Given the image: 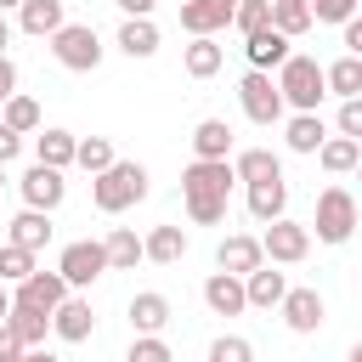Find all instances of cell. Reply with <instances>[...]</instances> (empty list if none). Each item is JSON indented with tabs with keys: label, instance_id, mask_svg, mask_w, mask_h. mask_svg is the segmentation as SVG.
Instances as JSON below:
<instances>
[{
	"label": "cell",
	"instance_id": "cell-55",
	"mask_svg": "<svg viewBox=\"0 0 362 362\" xmlns=\"http://www.w3.org/2000/svg\"><path fill=\"white\" fill-rule=\"evenodd\" d=\"M305 6H311V0H305Z\"/></svg>",
	"mask_w": 362,
	"mask_h": 362
},
{
	"label": "cell",
	"instance_id": "cell-25",
	"mask_svg": "<svg viewBox=\"0 0 362 362\" xmlns=\"http://www.w3.org/2000/svg\"><path fill=\"white\" fill-rule=\"evenodd\" d=\"M34 158L68 170V164L79 158V136H74V130H40V136H34Z\"/></svg>",
	"mask_w": 362,
	"mask_h": 362
},
{
	"label": "cell",
	"instance_id": "cell-30",
	"mask_svg": "<svg viewBox=\"0 0 362 362\" xmlns=\"http://www.w3.org/2000/svg\"><path fill=\"white\" fill-rule=\"evenodd\" d=\"M181 255H187V232L181 226H153L147 232V260L153 266H175Z\"/></svg>",
	"mask_w": 362,
	"mask_h": 362
},
{
	"label": "cell",
	"instance_id": "cell-1",
	"mask_svg": "<svg viewBox=\"0 0 362 362\" xmlns=\"http://www.w3.org/2000/svg\"><path fill=\"white\" fill-rule=\"evenodd\" d=\"M232 158H192L181 170V198H187V215L198 226H221L226 221V198H232Z\"/></svg>",
	"mask_w": 362,
	"mask_h": 362
},
{
	"label": "cell",
	"instance_id": "cell-5",
	"mask_svg": "<svg viewBox=\"0 0 362 362\" xmlns=\"http://www.w3.org/2000/svg\"><path fill=\"white\" fill-rule=\"evenodd\" d=\"M317 243H351L356 232V198L345 187H322L317 192V221H311Z\"/></svg>",
	"mask_w": 362,
	"mask_h": 362
},
{
	"label": "cell",
	"instance_id": "cell-33",
	"mask_svg": "<svg viewBox=\"0 0 362 362\" xmlns=\"http://www.w3.org/2000/svg\"><path fill=\"white\" fill-rule=\"evenodd\" d=\"M311 23H317V17H311V6H305V0H272V28H283L288 40H300Z\"/></svg>",
	"mask_w": 362,
	"mask_h": 362
},
{
	"label": "cell",
	"instance_id": "cell-18",
	"mask_svg": "<svg viewBox=\"0 0 362 362\" xmlns=\"http://www.w3.org/2000/svg\"><path fill=\"white\" fill-rule=\"evenodd\" d=\"M249 215H255L260 226L283 221V215H288V181H283V175H277V181H255V187H249Z\"/></svg>",
	"mask_w": 362,
	"mask_h": 362
},
{
	"label": "cell",
	"instance_id": "cell-24",
	"mask_svg": "<svg viewBox=\"0 0 362 362\" xmlns=\"http://www.w3.org/2000/svg\"><path fill=\"white\" fill-rule=\"evenodd\" d=\"M283 141H288V153H311V158H317V147L328 141V124H322L317 113H294V119L283 124Z\"/></svg>",
	"mask_w": 362,
	"mask_h": 362
},
{
	"label": "cell",
	"instance_id": "cell-2",
	"mask_svg": "<svg viewBox=\"0 0 362 362\" xmlns=\"http://www.w3.org/2000/svg\"><path fill=\"white\" fill-rule=\"evenodd\" d=\"M141 198H147V170H141L136 158H119L113 170L90 175V204H96L102 215H124V209L141 204Z\"/></svg>",
	"mask_w": 362,
	"mask_h": 362
},
{
	"label": "cell",
	"instance_id": "cell-50",
	"mask_svg": "<svg viewBox=\"0 0 362 362\" xmlns=\"http://www.w3.org/2000/svg\"><path fill=\"white\" fill-rule=\"evenodd\" d=\"M17 6H23V0H0V11H17Z\"/></svg>",
	"mask_w": 362,
	"mask_h": 362
},
{
	"label": "cell",
	"instance_id": "cell-36",
	"mask_svg": "<svg viewBox=\"0 0 362 362\" xmlns=\"http://www.w3.org/2000/svg\"><path fill=\"white\" fill-rule=\"evenodd\" d=\"M34 266H40V260H34V249H23V243H0V283H11V288H17Z\"/></svg>",
	"mask_w": 362,
	"mask_h": 362
},
{
	"label": "cell",
	"instance_id": "cell-15",
	"mask_svg": "<svg viewBox=\"0 0 362 362\" xmlns=\"http://www.w3.org/2000/svg\"><path fill=\"white\" fill-rule=\"evenodd\" d=\"M277 311H283V322H288L294 334H317V328H322V311H328V305H322V294H317V288H288Z\"/></svg>",
	"mask_w": 362,
	"mask_h": 362
},
{
	"label": "cell",
	"instance_id": "cell-28",
	"mask_svg": "<svg viewBox=\"0 0 362 362\" xmlns=\"http://www.w3.org/2000/svg\"><path fill=\"white\" fill-rule=\"evenodd\" d=\"M102 243H107V266L113 272H136V260H147V238H136L130 226H113Z\"/></svg>",
	"mask_w": 362,
	"mask_h": 362
},
{
	"label": "cell",
	"instance_id": "cell-12",
	"mask_svg": "<svg viewBox=\"0 0 362 362\" xmlns=\"http://www.w3.org/2000/svg\"><path fill=\"white\" fill-rule=\"evenodd\" d=\"M215 266H221V272H232V277H249L255 266H266V243H260V238H249V232H232V238H221Z\"/></svg>",
	"mask_w": 362,
	"mask_h": 362
},
{
	"label": "cell",
	"instance_id": "cell-45",
	"mask_svg": "<svg viewBox=\"0 0 362 362\" xmlns=\"http://www.w3.org/2000/svg\"><path fill=\"white\" fill-rule=\"evenodd\" d=\"M6 96H17V62L11 57H0V102Z\"/></svg>",
	"mask_w": 362,
	"mask_h": 362
},
{
	"label": "cell",
	"instance_id": "cell-41",
	"mask_svg": "<svg viewBox=\"0 0 362 362\" xmlns=\"http://www.w3.org/2000/svg\"><path fill=\"white\" fill-rule=\"evenodd\" d=\"M334 130L362 141V96H345V102H339V119H334Z\"/></svg>",
	"mask_w": 362,
	"mask_h": 362
},
{
	"label": "cell",
	"instance_id": "cell-4",
	"mask_svg": "<svg viewBox=\"0 0 362 362\" xmlns=\"http://www.w3.org/2000/svg\"><path fill=\"white\" fill-rule=\"evenodd\" d=\"M51 57L68 68V74H96L102 68V34L90 23H62L51 34Z\"/></svg>",
	"mask_w": 362,
	"mask_h": 362
},
{
	"label": "cell",
	"instance_id": "cell-14",
	"mask_svg": "<svg viewBox=\"0 0 362 362\" xmlns=\"http://www.w3.org/2000/svg\"><path fill=\"white\" fill-rule=\"evenodd\" d=\"M90 328H96V311H90V300H79V294H68V300L51 311V334H57L62 345H85Z\"/></svg>",
	"mask_w": 362,
	"mask_h": 362
},
{
	"label": "cell",
	"instance_id": "cell-11",
	"mask_svg": "<svg viewBox=\"0 0 362 362\" xmlns=\"http://www.w3.org/2000/svg\"><path fill=\"white\" fill-rule=\"evenodd\" d=\"M243 57H249V68H260V74H272V68H283L288 57H294V40L283 34V28H255V34H243Z\"/></svg>",
	"mask_w": 362,
	"mask_h": 362
},
{
	"label": "cell",
	"instance_id": "cell-17",
	"mask_svg": "<svg viewBox=\"0 0 362 362\" xmlns=\"http://www.w3.org/2000/svg\"><path fill=\"white\" fill-rule=\"evenodd\" d=\"M232 11L238 6H226V0H181V28L187 34H221L232 23Z\"/></svg>",
	"mask_w": 362,
	"mask_h": 362
},
{
	"label": "cell",
	"instance_id": "cell-7",
	"mask_svg": "<svg viewBox=\"0 0 362 362\" xmlns=\"http://www.w3.org/2000/svg\"><path fill=\"white\" fill-rule=\"evenodd\" d=\"M57 272L68 277V288H90L102 272H113V266H107V243H96V238L68 243V249L57 255Z\"/></svg>",
	"mask_w": 362,
	"mask_h": 362
},
{
	"label": "cell",
	"instance_id": "cell-23",
	"mask_svg": "<svg viewBox=\"0 0 362 362\" xmlns=\"http://www.w3.org/2000/svg\"><path fill=\"white\" fill-rule=\"evenodd\" d=\"M113 45H119L124 57H153V51H158V23H153V17H124Z\"/></svg>",
	"mask_w": 362,
	"mask_h": 362
},
{
	"label": "cell",
	"instance_id": "cell-43",
	"mask_svg": "<svg viewBox=\"0 0 362 362\" xmlns=\"http://www.w3.org/2000/svg\"><path fill=\"white\" fill-rule=\"evenodd\" d=\"M339 40H345V51H351V57H362V11H356L345 28H339Z\"/></svg>",
	"mask_w": 362,
	"mask_h": 362
},
{
	"label": "cell",
	"instance_id": "cell-32",
	"mask_svg": "<svg viewBox=\"0 0 362 362\" xmlns=\"http://www.w3.org/2000/svg\"><path fill=\"white\" fill-rule=\"evenodd\" d=\"M328 96H362V57H339V62H328Z\"/></svg>",
	"mask_w": 362,
	"mask_h": 362
},
{
	"label": "cell",
	"instance_id": "cell-34",
	"mask_svg": "<svg viewBox=\"0 0 362 362\" xmlns=\"http://www.w3.org/2000/svg\"><path fill=\"white\" fill-rule=\"evenodd\" d=\"M0 119H6L17 136H34V130H40V102L17 90V96H6V102H0Z\"/></svg>",
	"mask_w": 362,
	"mask_h": 362
},
{
	"label": "cell",
	"instance_id": "cell-26",
	"mask_svg": "<svg viewBox=\"0 0 362 362\" xmlns=\"http://www.w3.org/2000/svg\"><path fill=\"white\" fill-rule=\"evenodd\" d=\"M356 158H362V141H356V136H339V130L317 147V164H322L328 175H351V170H356Z\"/></svg>",
	"mask_w": 362,
	"mask_h": 362
},
{
	"label": "cell",
	"instance_id": "cell-47",
	"mask_svg": "<svg viewBox=\"0 0 362 362\" xmlns=\"http://www.w3.org/2000/svg\"><path fill=\"white\" fill-rule=\"evenodd\" d=\"M23 362H62L57 351H45V345H34V351H23Z\"/></svg>",
	"mask_w": 362,
	"mask_h": 362
},
{
	"label": "cell",
	"instance_id": "cell-49",
	"mask_svg": "<svg viewBox=\"0 0 362 362\" xmlns=\"http://www.w3.org/2000/svg\"><path fill=\"white\" fill-rule=\"evenodd\" d=\"M6 45H11V23H6V11H0V57H6Z\"/></svg>",
	"mask_w": 362,
	"mask_h": 362
},
{
	"label": "cell",
	"instance_id": "cell-38",
	"mask_svg": "<svg viewBox=\"0 0 362 362\" xmlns=\"http://www.w3.org/2000/svg\"><path fill=\"white\" fill-rule=\"evenodd\" d=\"M209 362H255V345H249L243 334H221V339L209 345Z\"/></svg>",
	"mask_w": 362,
	"mask_h": 362
},
{
	"label": "cell",
	"instance_id": "cell-44",
	"mask_svg": "<svg viewBox=\"0 0 362 362\" xmlns=\"http://www.w3.org/2000/svg\"><path fill=\"white\" fill-rule=\"evenodd\" d=\"M17 147H23V136H17V130L0 119V164H11V158H17Z\"/></svg>",
	"mask_w": 362,
	"mask_h": 362
},
{
	"label": "cell",
	"instance_id": "cell-48",
	"mask_svg": "<svg viewBox=\"0 0 362 362\" xmlns=\"http://www.w3.org/2000/svg\"><path fill=\"white\" fill-rule=\"evenodd\" d=\"M11 317V283H0V322Z\"/></svg>",
	"mask_w": 362,
	"mask_h": 362
},
{
	"label": "cell",
	"instance_id": "cell-54",
	"mask_svg": "<svg viewBox=\"0 0 362 362\" xmlns=\"http://www.w3.org/2000/svg\"><path fill=\"white\" fill-rule=\"evenodd\" d=\"M226 6H238V0H226Z\"/></svg>",
	"mask_w": 362,
	"mask_h": 362
},
{
	"label": "cell",
	"instance_id": "cell-35",
	"mask_svg": "<svg viewBox=\"0 0 362 362\" xmlns=\"http://www.w3.org/2000/svg\"><path fill=\"white\" fill-rule=\"evenodd\" d=\"M85 175H102V170H113L119 164V153H113V141L107 136H79V158H74Z\"/></svg>",
	"mask_w": 362,
	"mask_h": 362
},
{
	"label": "cell",
	"instance_id": "cell-42",
	"mask_svg": "<svg viewBox=\"0 0 362 362\" xmlns=\"http://www.w3.org/2000/svg\"><path fill=\"white\" fill-rule=\"evenodd\" d=\"M23 351H28V345L17 339V328H11V322H0V362H23Z\"/></svg>",
	"mask_w": 362,
	"mask_h": 362
},
{
	"label": "cell",
	"instance_id": "cell-10",
	"mask_svg": "<svg viewBox=\"0 0 362 362\" xmlns=\"http://www.w3.org/2000/svg\"><path fill=\"white\" fill-rule=\"evenodd\" d=\"M11 300H17V305H34V311H57V305L68 300V277H62L57 266H51V272H40V266H34V272L11 288Z\"/></svg>",
	"mask_w": 362,
	"mask_h": 362
},
{
	"label": "cell",
	"instance_id": "cell-39",
	"mask_svg": "<svg viewBox=\"0 0 362 362\" xmlns=\"http://www.w3.org/2000/svg\"><path fill=\"white\" fill-rule=\"evenodd\" d=\"M124 362H175V356H170V345H164L158 334H136V339H130V356H124Z\"/></svg>",
	"mask_w": 362,
	"mask_h": 362
},
{
	"label": "cell",
	"instance_id": "cell-29",
	"mask_svg": "<svg viewBox=\"0 0 362 362\" xmlns=\"http://www.w3.org/2000/svg\"><path fill=\"white\" fill-rule=\"evenodd\" d=\"M221 57H226V51L215 45V34H192V45L181 51V62H187L192 79H215V74H221Z\"/></svg>",
	"mask_w": 362,
	"mask_h": 362
},
{
	"label": "cell",
	"instance_id": "cell-46",
	"mask_svg": "<svg viewBox=\"0 0 362 362\" xmlns=\"http://www.w3.org/2000/svg\"><path fill=\"white\" fill-rule=\"evenodd\" d=\"M113 6H119L124 17H153V6H158V0H113Z\"/></svg>",
	"mask_w": 362,
	"mask_h": 362
},
{
	"label": "cell",
	"instance_id": "cell-40",
	"mask_svg": "<svg viewBox=\"0 0 362 362\" xmlns=\"http://www.w3.org/2000/svg\"><path fill=\"white\" fill-rule=\"evenodd\" d=\"M356 11H362V0H311V17H317V23H339V28H345Z\"/></svg>",
	"mask_w": 362,
	"mask_h": 362
},
{
	"label": "cell",
	"instance_id": "cell-51",
	"mask_svg": "<svg viewBox=\"0 0 362 362\" xmlns=\"http://www.w3.org/2000/svg\"><path fill=\"white\" fill-rule=\"evenodd\" d=\"M351 362H362V345H351Z\"/></svg>",
	"mask_w": 362,
	"mask_h": 362
},
{
	"label": "cell",
	"instance_id": "cell-20",
	"mask_svg": "<svg viewBox=\"0 0 362 362\" xmlns=\"http://www.w3.org/2000/svg\"><path fill=\"white\" fill-rule=\"evenodd\" d=\"M243 288H249V305L272 311V305H283V294H288V277H283V272H277V260H272V266H255V272L243 277Z\"/></svg>",
	"mask_w": 362,
	"mask_h": 362
},
{
	"label": "cell",
	"instance_id": "cell-52",
	"mask_svg": "<svg viewBox=\"0 0 362 362\" xmlns=\"http://www.w3.org/2000/svg\"><path fill=\"white\" fill-rule=\"evenodd\" d=\"M0 187H6V164H0Z\"/></svg>",
	"mask_w": 362,
	"mask_h": 362
},
{
	"label": "cell",
	"instance_id": "cell-6",
	"mask_svg": "<svg viewBox=\"0 0 362 362\" xmlns=\"http://www.w3.org/2000/svg\"><path fill=\"white\" fill-rule=\"evenodd\" d=\"M238 102H243V119H249V124H277V119L288 113V102H283V90H277V79H272V74H260V68H249V74L238 79Z\"/></svg>",
	"mask_w": 362,
	"mask_h": 362
},
{
	"label": "cell",
	"instance_id": "cell-21",
	"mask_svg": "<svg viewBox=\"0 0 362 362\" xmlns=\"http://www.w3.org/2000/svg\"><path fill=\"white\" fill-rule=\"evenodd\" d=\"M130 328H136V334H164V328H170V300H164L158 288H141V294L130 300Z\"/></svg>",
	"mask_w": 362,
	"mask_h": 362
},
{
	"label": "cell",
	"instance_id": "cell-3",
	"mask_svg": "<svg viewBox=\"0 0 362 362\" xmlns=\"http://www.w3.org/2000/svg\"><path fill=\"white\" fill-rule=\"evenodd\" d=\"M277 90H283V102H288L294 113H317V102L328 96V68H322L317 57L294 51V57L277 68Z\"/></svg>",
	"mask_w": 362,
	"mask_h": 362
},
{
	"label": "cell",
	"instance_id": "cell-13",
	"mask_svg": "<svg viewBox=\"0 0 362 362\" xmlns=\"http://www.w3.org/2000/svg\"><path fill=\"white\" fill-rule=\"evenodd\" d=\"M204 305L215 311V317H238V311H249V288H243V277H232V272H209L204 277Z\"/></svg>",
	"mask_w": 362,
	"mask_h": 362
},
{
	"label": "cell",
	"instance_id": "cell-56",
	"mask_svg": "<svg viewBox=\"0 0 362 362\" xmlns=\"http://www.w3.org/2000/svg\"><path fill=\"white\" fill-rule=\"evenodd\" d=\"M175 6H181V0H175Z\"/></svg>",
	"mask_w": 362,
	"mask_h": 362
},
{
	"label": "cell",
	"instance_id": "cell-22",
	"mask_svg": "<svg viewBox=\"0 0 362 362\" xmlns=\"http://www.w3.org/2000/svg\"><path fill=\"white\" fill-rule=\"evenodd\" d=\"M192 158H232V124L226 119H198L192 124Z\"/></svg>",
	"mask_w": 362,
	"mask_h": 362
},
{
	"label": "cell",
	"instance_id": "cell-53",
	"mask_svg": "<svg viewBox=\"0 0 362 362\" xmlns=\"http://www.w3.org/2000/svg\"><path fill=\"white\" fill-rule=\"evenodd\" d=\"M356 175H362V158H356Z\"/></svg>",
	"mask_w": 362,
	"mask_h": 362
},
{
	"label": "cell",
	"instance_id": "cell-31",
	"mask_svg": "<svg viewBox=\"0 0 362 362\" xmlns=\"http://www.w3.org/2000/svg\"><path fill=\"white\" fill-rule=\"evenodd\" d=\"M11 328H17V339L34 351V345H45V334H51V311H34V305H17L11 300V317H6Z\"/></svg>",
	"mask_w": 362,
	"mask_h": 362
},
{
	"label": "cell",
	"instance_id": "cell-8",
	"mask_svg": "<svg viewBox=\"0 0 362 362\" xmlns=\"http://www.w3.org/2000/svg\"><path fill=\"white\" fill-rule=\"evenodd\" d=\"M260 243H266V260H277V266H300L305 255H311V226H300V221H272L266 232H260Z\"/></svg>",
	"mask_w": 362,
	"mask_h": 362
},
{
	"label": "cell",
	"instance_id": "cell-37",
	"mask_svg": "<svg viewBox=\"0 0 362 362\" xmlns=\"http://www.w3.org/2000/svg\"><path fill=\"white\" fill-rule=\"evenodd\" d=\"M266 23H272V0H238V11H232V28L238 34H255Z\"/></svg>",
	"mask_w": 362,
	"mask_h": 362
},
{
	"label": "cell",
	"instance_id": "cell-16",
	"mask_svg": "<svg viewBox=\"0 0 362 362\" xmlns=\"http://www.w3.org/2000/svg\"><path fill=\"white\" fill-rule=\"evenodd\" d=\"M62 23H68V0H23L17 6V28L34 40H51Z\"/></svg>",
	"mask_w": 362,
	"mask_h": 362
},
{
	"label": "cell",
	"instance_id": "cell-19",
	"mask_svg": "<svg viewBox=\"0 0 362 362\" xmlns=\"http://www.w3.org/2000/svg\"><path fill=\"white\" fill-rule=\"evenodd\" d=\"M6 243H23V249L40 255V249L51 243V209H28V204H23V209L11 215V238H6Z\"/></svg>",
	"mask_w": 362,
	"mask_h": 362
},
{
	"label": "cell",
	"instance_id": "cell-9",
	"mask_svg": "<svg viewBox=\"0 0 362 362\" xmlns=\"http://www.w3.org/2000/svg\"><path fill=\"white\" fill-rule=\"evenodd\" d=\"M17 192H23L28 209H57V204L68 198V181H62L57 164H40V158H34V164L23 170V181H17Z\"/></svg>",
	"mask_w": 362,
	"mask_h": 362
},
{
	"label": "cell",
	"instance_id": "cell-27",
	"mask_svg": "<svg viewBox=\"0 0 362 362\" xmlns=\"http://www.w3.org/2000/svg\"><path fill=\"white\" fill-rule=\"evenodd\" d=\"M232 170H238L243 187H255V181H277V175H283V164H277L272 147H243V153L232 158Z\"/></svg>",
	"mask_w": 362,
	"mask_h": 362
}]
</instances>
